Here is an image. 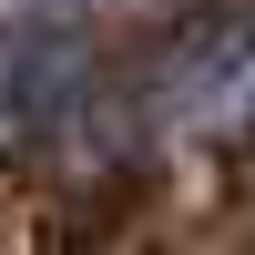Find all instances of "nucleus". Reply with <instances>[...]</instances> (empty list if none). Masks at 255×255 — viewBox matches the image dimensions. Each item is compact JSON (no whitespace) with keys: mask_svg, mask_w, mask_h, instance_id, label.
<instances>
[{"mask_svg":"<svg viewBox=\"0 0 255 255\" xmlns=\"http://www.w3.org/2000/svg\"><path fill=\"white\" fill-rule=\"evenodd\" d=\"M143 123L174 143H235L255 133V0L184 10L143 61Z\"/></svg>","mask_w":255,"mask_h":255,"instance_id":"nucleus-1","label":"nucleus"},{"mask_svg":"<svg viewBox=\"0 0 255 255\" xmlns=\"http://www.w3.org/2000/svg\"><path fill=\"white\" fill-rule=\"evenodd\" d=\"M72 92H82V31H61V20H0V163L51 133Z\"/></svg>","mask_w":255,"mask_h":255,"instance_id":"nucleus-2","label":"nucleus"}]
</instances>
